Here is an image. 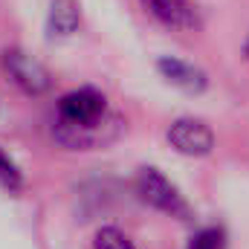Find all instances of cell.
I'll return each instance as SVG.
<instances>
[{
  "label": "cell",
  "instance_id": "obj_6",
  "mask_svg": "<svg viewBox=\"0 0 249 249\" xmlns=\"http://www.w3.org/2000/svg\"><path fill=\"white\" fill-rule=\"evenodd\" d=\"M151 18H157L162 26L177 32H194L200 26V15L191 0H142Z\"/></svg>",
  "mask_w": 249,
  "mask_h": 249
},
{
  "label": "cell",
  "instance_id": "obj_2",
  "mask_svg": "<svg viewBox=\"0 0 249 249\" xmlns=\"http://www.w3.org/2000/svg\"><path fill=\"white\" fill-rule=\"evenodd\" d=\"M0 67L3 72L12 78L15 87H20L26 96H44L53 87V75L38 58H32L23 50H6L0 55Z\"/></svg>",
  "mask_w": 249,
  "mask_h": 249
},
{
  "label": "cell",
  "instance_id": "obj_12",
  "mask_svg": "<svg viewBox=\"0 0 249 249\" xmlns=\"http://www.w3.org/2000/svg\"><path fill=\"white\" fill-rule=\"evenodd\" d=\"M244 55L249 58V38H247V44H244Z\"/></svg>",
  "mask_w": 249,
  "mask_h": 249
},
{
  "label": "cell",
  "instance_id": "obj_5",
  "mask_svg": "<svg viewBox=\"0 0 249 249\" xmlns=\"http://www.w3.org/2000/svg\"><path fill=\"white\" fill-rule=\"evenodd\" d=\"M165 136L171 148L183 157H209L214 148V130L203 119H191V116L174 119Z\"/></svg>",
  "mask_w": 249,
  "mask_h": 249
},
{
  "label": "cell",
  "instance_id": "obj_9",
  "mask_svg": "<svg viewBox=\"0 0 249 249\" xmlns=\"http://www.w3.org/2000/svg\"><path fill=\"white\" fill-rule=\"evenodd\" d=\"M0 186L6 188V191H20L23 188V174H20V168H18V162L0 148Z\"/></svg>",
  "mask_w": 249,
  "mask_h": 249
},
{
  "label": "cell",
  "instance_id": "obj_3",
  "mask_svg": "<svg viewBox=\"0 0 249 249\" xmlns=\"http://www.w3.org/2000/svg\"><path fill=\"white\" fill-rule=\"evenodd\" d=\"M136 191H139V197L148 206H154V209H160V212H165L171 217H188L186 197L180 194V188L174 186L165 174H160L157 168H142L139 171Z\"/></svg>",
  "mask_w": 249,
  "mask_h": 249
},
{
  "label": "cell",
  "instance_id": "obj_4",
  "mask_svg": "<svg viewBox=\"0 0 249 249\" xmlns=\"http://www.w3.org/2000/svg\"><path fill=\"white\" fill-rule=\"evenodd\" d=\"M107 99L93 90V87H78V90H70L58 99V116L55 122L61 124H93L107 119Z\"/></svg>",
  "mask_w": 249,
  "mask_h": 249
},
{
  "label": "cell",
  "instance_id": "obj_7",
  "mask_svg": "<svg viewBox=\"0 0 249 249\" xmlns=\"http://www.w3.org/2000/svg\"><path fill=\"white\" fill-rule=\"evenodd\" d=\"M157 70H160V75H162L168 84L180 87L183 93H191V96H200V93H206V87H209L206 70L183 61V58L162 55V58H157Z\"/></svg>",
  "mask_w": 249,
  "mask_h": 249
},
{
  "label": "cell",
  "instance_id": "obj_1",
  "mask_svg": "<svg viewBox=\"0 0 249 249\" xmlns=\"http://www.w3.org/2000/svg\"><path fill=\"white\" fill-rule=\"evenodd\" d=\"M122 133V119L119 116H107L102 122L93 124H61L53 122V136L55 142L70 148V151H93V148H105L107 142H113Z\"/></svg>",
  "mask_w": 249,
  "mask_h": 249
},
{
  "label": "cell",
  "instance_id": "obj_10",
  "mask_svg": "<svg viewBox=\"0 0 249 249\" xmlns=\"http://www.w3.org/2000/svg\"><path fill=\"white\" fill-rule=\"evenodd\" d=\"M223 247H226V235H223L220 226H203L188 241V249H223Z\"/></svg>",
  "mask_w": 249,
  "mask_h": 249
},
{
  "label": "cell",
  "instance_id": "obj_11",
  "mask_svg": "<svg viewBox=\"0 0 249 249\" xmlns=\"http://www.w3.org/2000/svg\"><path fill=\"white\" fill-rule=\"evenodd\" d=\"M93 247L96 249H136L130 244V238L124 232H119L116 226H102L96 232V238H93Z\"/></svg>",
  "mask_w": 249,
  "mask_h": 249
},
{
  "label": "cell",
  "instance_id": "obj_8",
  "mask_svg": "<svg viewBox=\"0 0 249 249\" xmlns=\"http://www.w3.org/2000/svg\"><path fill=\"white\" fill-rule=\"evenodd\" d=\"M81 26V6L78 0H50L47 32L50 38H70Z\"/></svg>",
  "mask_w": 249,
  "mask_h": 249
}]
</instances>
